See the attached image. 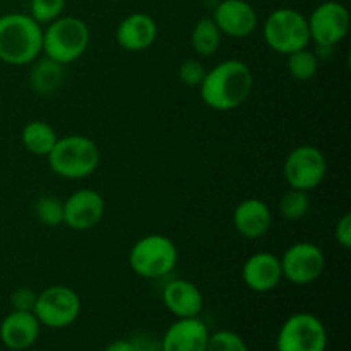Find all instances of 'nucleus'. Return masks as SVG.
I'll return each instance as SVG.
<instances>
[{"label":"nucleus","instance_id":"23","mask_svg":"<svg viewBox=\"0 0 351 351\" xmlns=\"http://www.w3.org/2000/svg\"><path fill=\"white\" fill-rule=\"evenodd\" d=\"M287 67L291 77L297 79V81H311V79L315 77L321 60H319V55L314 50L305 47L302 50L287 55Z\"/></svg>","mask_w":351,"mask_h":351},{"label":"nucleus","instance_id":"13","mask_svg":"<svg viewBox=\"0 0 351 351\" xmlns=\"http://www.w3.org/2000/svg\"><path fill=\"white\" fill-rule=\"evenodd\" d=\"M221 34L228 38H247L257 29L259 17L247 0H221L213 12Z\"/></svg>","mask_w":351,"mask_h":351},{"label":"nucleus","instance_id":"32","mask_svg":"<svg viewBox=\"0 0 351 351\" xmlns=\"http://www.w3.org/2000/svg\"><path fill=\"white\" fill-rule=\"evenodd\" d=\"M103 351H134L130 339H113L105 346Z\"/></svg>","mask_w":351,"mask_h":351},{"label":"nucleus","instance_id":"19","mask_svg":"<svg viewBox=\"0 0 351 351\" xmlns=\"http://www.w3.org/2000/svg\"><path fill=\"white\" fill-rule=\"evenodd\" d=\"M273 225V213L269 206L256 197L243 199L233 211V226L237 233L249 240L266 235Z\"/></svg>","mask_w":351,"mask_h":351},{"label":"nucleus","instance_id":"29","mask_svg":"<svg viewBox=\"0 0 351 351\" xmlns=\"http://www.w3.org/2000/svg\"><path fill=\"white\" fill-rule=\"evenodd\" d=\"M38 293L34 290L27 287H21L10 295V305H12V311L19 312H33L34 304H36Z\"/></svg>","mask_w":351,"mask_h":351},{"label":"nucleus","instance_id":"25","mask_svg":"<svg viewBox=\"0 0 351 351\" xmlns=\"http://www.w3.org/2000/svg\"><path fill=\"white\" fill-rule=\"evenodd\" d=\"M34 215L45 226H58L64 223V201L55 195H43L34 202Z\"/></svg>","mask_w":351,"mask_h":351},{"label":"nucleus","instance_id":"27","mask_svg":"<svg viewBox=\"0 0 351 351\" xmlns=\"http://www.w3.org/2000/svg\"><path fill=\"white\" fill-rule=\"evenodd\" d=\"M65 0H31L29 16L38 24H50L64 14Z\"/></svg>","mask_w":351,"mask_h":351},{"label":"nucleus","instance_id":"21","mask_svg":"<svg viewBox=\"0 0 351 351\" xmlns=\"http://www.w3.org/2000/svg\"><path fill=\"white\" fill-rule=\"evenodd\" d=\"M21 141L23 146L34 156H48L58 141V136L50 123L43 120H31L23 127Z\"/></svg>","mask_w":351,"mask_h":351},{"label":"nucleus","instance_id":"8","mask_svg":"<svg viewBox=\"0 0 351 351\" xmlns=\"http://www.w3.org/2000/svg\"><path fill=\"white\" fill-rule=\"evenodd\" d=\"M328 331L317 315L297 312L290 315L280 328L276 351H326Z\"/></svg>","mask_w":351,"mask_h":351},{"label":"nucleus","instance_id":"18","mask_svg":"<svg viewBox=\"0 0 351 351\" xmlns=\"http://www.w3.org/2000/svg\"><path fill=\"white\" fill-rule=\"evenodd\" d=\"M158 38V24L149 14L132 12L120 21L115 40L127 51L147 50Z\"/></svg>","mask_w":351,"mask_h":351},{"label":"nucleus","instance_id":"17","mask_svg":"<svg viewBox=\"0 0 351 351\" xmlns=\"http://www.w3.org/2000/svg\"><path fill=\"white\" fill-rule=\"evenodd\" d=\"M41 324L33 312L12 311L0 322V341L10 351L29 350L40 338Z\"/></svg>","mask_w":351,"mask_h":351},{"label":"nucleus","instance_id":"26","mask_svg":"<svg viewBox=\"0 0 351 351\" xmlns=\"http://www.w3.org/2000/svg\"><path fill=\"white\" fill-rule=\"evenodd\" d=\"M204 351H250L245 339L233 331H216L209 335Z\"/></svg>","mask_w":351,"mask_h":351},{"label":"nucleus","instance_id":"6","mask_svg":"<svg viewBox=\"0 0 351 351\" xmlns=\"http://www.w3.org/2000/svg\"><path fill=\"white\" fill-rule=\"evenodd\" d=\"M263 38L267 47L280 55H290L302 50L311 45L307 17L297 9L280 7L264 21Z\"/></svg>","mask_w":351,"mask_h":351},{"label":"nucleus","instance_id":"1","mask_svg":"<svg viewBox=\"0 0 351 351\" xmlns=\"http://www.w3.org/2000/svg\"><path fill=\"white\" fill-rule=\"evenodd\" d=\"M199 89L206 106L216 112H232L249 99L254 74L245 62L230 58L206 71Z\"/></svg>","mask_w":351,"mask_h":351},{"label":"nucleus","instance_id":"14","mask_svg":"<svg viewBox=\"0 0 351 351\" xmlns=\"http://www.w3.org/2000/svg\"><path fill=\"white\" fill-rule=\"evenodd\" d=\"M209 329L199 317L177 319L161 336V351H204Z\"/></svg>","mask_w":351,"mask_h":351},{"label":"nucleus","instance_id":"24","mask_svg":"<svg viewBox=\"0 0 351 351\" xmlns=\"http://www.w3.org/2000/svg\"><path fill=\"white\" fill-rule=\"evenodd\" d=\"M278 211L280 216L287 221H300L311 211V197L308 192L297 191V189H290L281 195L280 202H278Z\"/></svg>","mask_w":351,"mask_h":351},{"label":"nucleus","instance_id":"2","mask_svg":"<svg viewBox=\"0 0 351 351\" xmlns=\"http://www.w3.org/2000/svg\"><path fill=\"white\" fill-rule=\"evenodd\" d=\"M43 53V27L29 14L0 16V60L9 65H31Z\"/></svg>","mask_w":351,"mask_h":351},{"label":"nucleus","instance_id":"5","mask_svg":"<svg viewBox=\"0 0 351 351\" xmlns=\"http://www.w3.org/2000/svg\"><path fill=\"white\" fill-rule=\"evenodd\" d=\"M178 249L175 242L160 233L143 237L129 252V266L137 276L160 280L177 267Z\"/></svg>","mask_w":351,"mask_h":351},{"label":"nucleus","instance_id":"33","mask_svg":"<svg viewBox=\"0 0 351 351\" xmlns=\"http://www.w3.org/2000/svg\"><path fill=\"white\" fill-rule=\"evenodd\" d=\"M112 2H117V0H112Z\"/></svg>","mask_w":351,"mask_h":351},{"label":"nucleus","instance_id":"15","mask_svg":"<svg viewBox=\"0 0 351 351\" xmlns=\"http://www.w3.org/2000/svg\"><path fill=\"white\" fill-rule=\"evenodd\" d=\"M242 280L249 290L267 293L283 281L280 257L271 252H256L243 263Z\"/></svg>","mask_w":351,"mask_h":351},{"label":"nucleus","instance_id":"10","mask_svg":"<svg viewBox=\"0 0 351 351\" xmlns=\"http://www.w3.org/2000/svg\"><path fill=\"white\" fill-rule=\"evenodd\" d=\"M311 41L319 50H331L341 43L350 31V12L341 2L326 0L307 17Z\"/></svg>","mask_w":351,"mask_h":351},{"label":"nucleus","instance_id":"3","mask_svg":"<svg viewBox=\"0 0 351 351\" xmlns=\"http://www.w3.org/2000/svg\"><path fill=\"white\" fill-rule=\"evenodd\" d=\"M47 160L55 175L67 180H81L95 173L98 168L99 147L91 137L71 134L55 143Z\"/></svg>","mask_w":351,"mask_h":351},{"label":"nucleus","instance_id":"11","mask_svg":"<svg viewBox=\"0 0 351 351\" xmlns=\"http://www.w3.org/2000/svg\"><path fill=\"white\" fill-rule=\"evenodd\" d=\"M283 280L305 287L322 276L326 269V256L319 245L312 242H295L280 257Z\"/></svg>","mask_w":351,"mask_h":351},{"label":"nucleus","instance_id":"7","mask_svg":"<svg viewBox=\"0 0 351 351\" xmlns=\"http://www.w3.org/2000/svg\"><path fill=\"white\" fill-rule=\"evenodd\" d=\"M33 314L45 328H69L81 314V297L71 287L53 285L38 293Z\"/></svg>","mask_w":351,"mask_h":351},{"label":"nucleus","instance_id":"12","mask_svg":"<svg viewBox=\"0 0 351 351\" xmlns=\"http://www.w3.org/2000/svg\"><path fill=\"white\" fill-rule=\"evenodd\" d=\"M105 216V199L95 189H79L64 201V225L74 232L95 228Z\"/></svg>","mask_w":351,"mask_h":351},{"label":"nucleus","instance_id":"16","mask_svg":"<svg viewBox=\"0 0 351 351\" xmlns=\"http://www.w3.org/2000/svg\"><path fill=\"white\" fill-rule=\"evenodd\" d=\"M161 300L165 308L177 319L199 317L204 308L202 291L199 290L197 285L184 278L168 281L161 291Z\"/></svg>","mask_w":351,"mask_h":351},{"label":"nucleus","instance_id":"28","mask_svg":"<svg viewBox=\"0 0 351 351\" xmlns=\"http://www.w3.org/2000/svg\"><path fill=\"white\" fill-rule=\"evenodd\" d=\"M206 75V69L199 60H185L178 67V79L189 88H199Z\"/></svg>","mask_w":351,"mask_h":351},{"label":"nucleus","instance_id":"30","mask_svg":"<svg viewBox=\"0 0 351 351\" xmlns=\"http://www.w3.org/2000/svg\"><path fill=\"white\" fill-rule=\"evenodd\" d=\"M335 239L343 249H351V215L345 213L335 226Z\"/></svg>","mask_w":351,"mask_h":351},{"label":"nucleus","instance_id":"9","mask_svg":"<svg viewBox=\"0 0 351 351\" xmlns=\"http://www.w3.org/2000/svg\"><path fill=\"white\" fill-rule=\"evenodd\" d=\"M328 160L319 147L302 144L288 153L283 165V175L288 187L311 192L324 182Z\"/></svg>","mask_w":351,"mask_h":351},{"label":"nucleus","instance_id":"31","mask_svg":"<svg viewBox=\"0 0 351 351\" xmlns=\"http://www.w3.org/2000/svg\"><path fill=\"white\" fill-rule=\"evenodd\" d=\"M129 339L134 351H161V341L149 332H136Z\"/></svg>","mask_w":351,"mask_h":351},{"label":"nucleus","instance_id":"20","mask_svg":"<svg viewBox=\"0 0 351 351\" xmlns=\"http://www.w3.org/2000/svg\"><path fill=\"white\" fill-rule=\"evenodd\" d=\"M65 79V65L43 57L31 64L29 88L38 96H50L62 88Z\"/></svg>","mask_w":351,"mask_h":351},{"label":"nucleus","instance_id":"22","mask_svg":"<svg viewBox=\"0 0 351 351\" xmlns=\"http://www.w3.org/2000/svg\"><path fill=\"white\" fill-rule=\"evenodd\" d=\"M221 31L218 29L213 17H201L197 23L192 27L191 34V45L192 50L199 55V57H211L218 51L219 45H221Z\"/></svg>","mask_w":351,"mask_h":351},{"label":"nucleus","instance_id":"4","mask_svg":"<svg viewBox=\"0 0 351 351\" xmlns=\"http://www.w3.org/2000/svg\"><path fill=\"white\" fill-rule=\"evenodd\" d=\"M91 43V31L82 19L74 16H60L43 29L45 57L69 65L79 60Z\"/></svg>","mask_w":351,"mask_h":351}]
</instances>
